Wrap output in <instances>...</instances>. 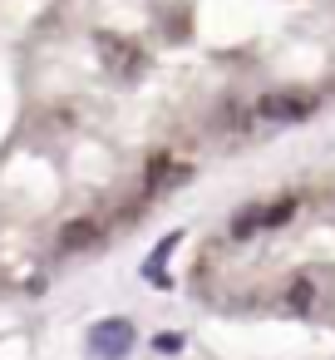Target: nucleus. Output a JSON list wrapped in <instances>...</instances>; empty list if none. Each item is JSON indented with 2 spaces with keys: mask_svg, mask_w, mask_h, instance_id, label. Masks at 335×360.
<instances>
[{
  "mask_svg": "<svg viewBox=\"0 0 335 360\" xmlns=\"http://www.w3.org/2000/svg\"><path fill=\"white\" fill-rule=\"evenodd\" d=\"M306 99H286V94H271V99H261V114L266 119H306Z\"/></svg>",
  "mask_w": 335,
  "mask_h": 360,
  "instance_id": "nucleus-1",
  "label": "nucleus"
},
{
  "mask_svg": "<svg viewBox=\"0 0 335 360\" xmlns=\"http://www.w3.org/2000/svg\"><path fill=\"white\" fill-rule=\"evenodd\" d=\"M99 237H104V222H74V227H65L60 247H65V252H79V247H89V242H99Z\"/></svg>",
  "mask_w": 335,
  "mask_h": 360,
  "instance_id": "nucleus-2",
  "label": "nucleus"
},
{
  "mask_svg": "<svg viewBox=\"0 0 335 360\" xmlns=\"http://www.w3.org/2000/svg\"><path fill=\"white\" fill-rule=\"evenodd\" d=\"M129 340H133V335H129V326H124V321H114V326H104V330L94 335V345H104L109 355H124V350H129Z\"/></svg>",
  "mask_w": 335,
  "mask_h": 360,
  "instance_id": "nucleus-3",
  "label": "nucleus"
}]
</instances>
